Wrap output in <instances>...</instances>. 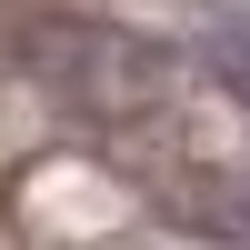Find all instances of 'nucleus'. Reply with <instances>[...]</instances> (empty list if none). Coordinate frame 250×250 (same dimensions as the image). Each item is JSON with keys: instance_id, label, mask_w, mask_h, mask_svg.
<instances>
[{"instance_id": "obj_1", "label": "nucleus", "mask_w": 250, "mask_h": 250, "mask_svg": "<svg viewBox=\"0 0 250 250\" xmlns=\"http://www.w3.org/2000/svg\"><path fill=\"white\" fill-rule=\"evenodd\" d=\"M220 80H230V100L250 110V40H230V50H220Z\"/></svg>"}]
</instances>
